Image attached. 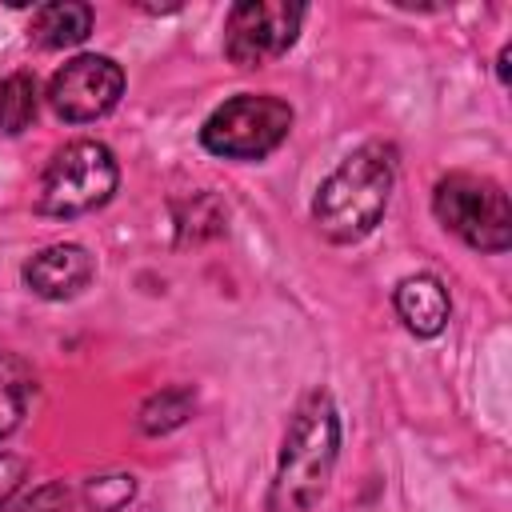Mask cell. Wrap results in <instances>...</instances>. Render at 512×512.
Listing matches in <instances>:
<instances>
[{"label":"cell","mask_w":512,"mask_h":512,"mask_svg":"<svg viewBox=\"0 0 512 512\" xmlns=\"http://www.w3.org/2000/svg\"><path fill=\"white\" fill-rule=\"evenodd\" d=\"M40 112V84L32 72H12L0 80V128L20 136Z\"/></svg>","instance_id":"cell-13"},{"label":"cell","mask_w":512,"mask_h":512,"mask_svg":"<svg viewBox=\"0 0 512 512\" xmlns=\"http://www.w3.org/2000/svg\"><path fill=\"white\" fill-rule=\"evenodd\" d=\"M20 484H24V460L12 452H0V508L20 492Z\"/></svg>","instance_id":"cell-16"},{"label":"cell","mask_w":512,"mask_h":512,"mask_svg":"<svg viewBox=\"0 0 512 512\" xmlns=\"http://www.w3.org/2000/svg\"><path fill=\"white\" fill-rule=\"evenodd\" d=\"M68 488H64V480H48V484H40V488H32L28 496H20L8 512H68Z\"/></svg>","instance_id":"cell-15"},{"label":"cell","mask_w":512,"mask_h":512,"mask_svg":"<svg viewBox=\"0 0 512 512\" xmlns=\"http://www.w3.org/2000/svg\"><path fill=\"white\" fill-rule=\"evenodd\" d=\"M436 220L476 252H504L512 244V208L496 180L476 172H448L432 192Z\"/></svg>","instance_id":"cell-4"},{"label":"cell","mask_w":512,"mask_h":512,"mask_svg":"<svg viewBox=\"0 0 512 512\" xmlns=\"http://www.w3.org/2000/svg\"><path fill=\"white\" fill-rule=\"evenodd\" d=\"M392 184H396V148L384 140L360 144L316 188V200H312L316 228L332 244L364 240L380 224L392 200Z\"/></svg>","instance_id":"cell-2"},{"label":"cell","mask_w":512,"mask_h":512,"mask_svg":"<svg viewBox=\"0 0 512 512\" xmlns=\"http://www.w3.org/2000/svg\"><path fill=\"white\" fill-rule=\"evenodd\" d=\"M192 408H196V392H192V388H184V384L160 388V392H152V396L140 404L136 424H140V432H148V436H164V432L180 428V424L192 416Z\"/></svg>","instance_id":"cell-12"},{"label":"cell","mask_w":512,"mask_h":512,"mask_svg":"<svg viewBox=\"0 0 512 512\" xmlns=\"http://www.w3.org/2000/svg\"><path fill=\"white\" fill-rule=\"evenodd\" d=\"M292 132V104L268 92L224 100L200 128V144L224 160H264Z\"/></svg>","instance_id":"cell-5"},{"label":"cell","mask_w":512,"mask_h":512,"mask_svg":"<svg viewBox=\"0 0 512 512\" xmlns=\"http://www.w3.org/2000/svg\"><path fill=\"white\" fill-rule=\"evenodd\" d=\"M124 96V68L112 56H72L48 80V108L68 124H88L108 116Z\"/></svg>","instance_id":"cell-7"},{"label":"cell","mask_w":512,"mask_h":512,"mask_svg":"<svg viewBox=\"0 0 512 512\" xmlns=\"http://www.w3.org/2000/svg\"><path fill=\"white\" fill-rule=\"evenodd\" d=\"M92 32V4L56 0L32 12V40L40 48H76Z\"/></svg>","instance_id":"cell-10"},{"label":"cell","mask_w":512,"mask_h":512,"mask_svg":"<svg viewBox=\"0 0 512 512\" xmlns=\"http://www.w3.org/2000/svg\"><path fill=\"white\" fill-rule=\"evenodd\" d=\"M116 184H120V168H116L112 148L100 140H72L48 160V168L40 176L36 208L44 216L72 220V216L104 208L112 200Z\"/></svg>","instance_id":"cell-3"},{"label":"cell","mask_w":512,"mask_h":512,"mask_svg":"<svg viewBox=\"0 0 512 512\" xmlns=\"http://www.w3.org/2000/svg\"><path fill=\"white\" fill-rule=\"evenodd\" d=\"M96 276V260L84 244H48L24 264V284L40 300H72Z\"/></svg>","instance_id":"cell-8"},{"label":"cell","mask_w":512,"mask_h":512,"mask_svg":"<svg viewBox=\"0 0 512 512\" xmlns=\"http://www.w3.org/2000/svg\"><path fill=\"white\" fill-rule=\"evenodd\" d=\"M496 72H500V80L508 84V48H500V60H496Z\"/></svg>","instance_id":"cell-17"},{"label":"cell","mask_w":512,"mask_h":512,"mask_svg":"<svg viewBox=\"0 0 512 512\" xmlns=\"http://www.w3.org/2000/svg\"><path fill=\"white\" fill-rule=\"evenodd\" d=\"M392 304H396V316L404 320V328L420 340L428 336H440L444 324H448V292L444 284L432 276V272H416V276H404L392 292Z\"/></svg>","instance_id":"cell-9"},{"label":"cell","mask_w":512,"mask_h":512,"mask_svg":"<svg viewBox=\"0 0 512 512\" xmlns=\"http://www.w3.org/2000/svg\"><path fill=\"white\" fill-rule=\"evenodd\" d=\"M304 24V4L292 0H244L232 4L224 24V56L236 68H260L280 60Z\"/></svg>","instance_id":"cell-6"},{"label":"cell","mask_w":512,"mask_h":512,"mask_svg":"<svg viewBox=\"0 0 512 512\" xmlns=\"http://www.w3.org/2000/svg\"><path fill=\"white\" fill-rule=\"evenodd\" d=\"M36 396V368L20 352H0V440L12 436Z\"/></svg>","instance_id":"cell-11"},{"label":"cell","mask_w":512,"mask_h":512,"mask_svg":"<svg viewBox=\"0 0 512 512\" xmlns=\"http://www.w3.org/2000/svg\"><path fill=\"white\" fill-rule=\"evenodd\" d=\"M136 492V480L132 476H96L88 480V504L96 512H116L120 504H128Z\"/></svg>","instance_id":"cell-14"},{"label":"cell","mask_w":512,"mask_h":512,"mask_svg":"<svg viewBox=\"0 0 512 512\" xmlns=\"http://www.w3.org/2000/svg\"><path fill=\"white\" fill-rule=\"evenodd\" d=\"M340 456V416L324 388H312L284 432L276 476L268 484V512H312L332 480Z\"/></svg>","instance_id":"cell-1"}]
</instances>
